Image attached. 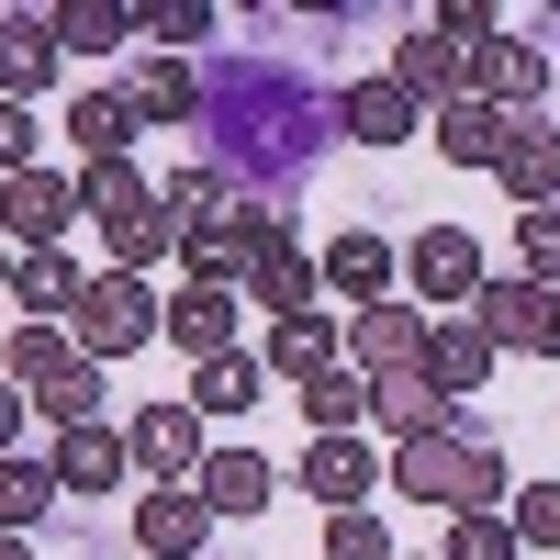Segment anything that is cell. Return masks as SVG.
Wrapping results in <instances>:
<instances>
[{
	"mask_svg": "<svg viewBox=\"0 0 560 560\" xmlns=\"http://www.w3.org/2000/svg\"><path fill=\"white\" fill-rule=\"evenodd\" d=\"M393 280H404V247L370 236V224H348V236L314 258V292H348V303H393Z\"/></svg>",
	"mask_w": 560,
	"mask_h": 560,
	"instance_id": "9",
	"label": "cell"
},
{
	"mask_svg": "<svg viewBox=\"0 0 560 560\" xmlns=\"http://www.w3.org/2000/svg\"><path fill=\"white\" fill-rule=\"evenodd\" d=\"M135 12H113V0H68L57 12V57H102V45H124Z\"/></svg>",
	"mask_w": 560,
	"mask_h": 560,
	"instance_id": "32",
	"label": "cell"
},
{
	"mask_svg": "<svg viewBox=\"0 0 560 560\" xmlns=\"http://www.w3.org/2000/svg\"><path fill=\"white\" fill-rule=\"evenodd\" d=\"M191 493H202V516H213V527H224V516H269V504H280V471H269L258 448H202Z\"/></svg>",
	"mask_w": 560,
	"mask_h": 560,
	"instance_id": "10",
	"label": "cell"
},
{
	"mask_svg": "<svg viewBox=\"0 0 560 560\" xmlns=\"http://www.w3.org/2000/svg\"><path fill=\"white\" fill-rule=\"evenodd\" d=\"M370 427H382L393 448L404 438H448V393L427 382V370H382V382H370Z\"/></svg>",
	"mask_w": 560,
	"mask_h": 560,
	"instance_id": "17",
	"label": "cell"
},
{
	"mask_svg": "<svg viewBox=\"0 0 560 560\" xmlns=\"http://www.w3.org/2000/svg\"><path fill=\"white\" fill-rule=\"evenodd\" d=\"M504 527H516V549H560V482H527L504 504Z\"/></svg>",
	"mask_w": 560,
	"mask_h": 560,
	"instance_id": "36",
	"label": "cell"
},
{
	"mask_svg": "<svg viewBox=\"0 0 560 560\" xmlns=\"http://www.w3.org/2000/svg\"><path fill=\"white\" fill-rule=\"evenodd\" d=\"M516 258H527L516 280H538V292H560V202H538V213L516 224Z\"/></svg>",
	"mask_w": 560,
	"mask_h": 560,
	"instance_id": "34",
	"label": "cell"
},
{
	"mask_svg": "<svg viewBox=\"0 0 560 560\" xmlns=\"http://www.w3.org/2000/svg\"><path fill=\"white\" fill-rule=\"evenodd\" d=\"M337 135H359V147H415L427 113H415L393 79H359V90H337Z\"/></svg>",
	"mask_w": 560,
	"mask_h": 560,
	"instance_id": "20",
	"label": "cell"
},
{
	"mask_svg": "<svg viewBox=\"0 0 560 560\" xmlns=\"http://www.w3.org/2000/svg\"><path fill=\"white\" fill-rule=\"evenodd\" d=\"M303 415H314V438H370V370H314L303 382Z\"/></svg>",
	"mask_w": 560,
	"mask_h": 560,
	"instance_id": "27",
	"label": "cell"
},
{
	"mask_svg": "<svg viewBox=\"0 0 560 560\" xmlns=\"http://www.w3.org/2000/svg\"><path fill=\"white\" fill-rule=\"evenodd\" d=\"M427 147H438L448 168H493V158H504V113H482V102H438V113H427Z\"/></svg>",
	"mask_w": 560,
	"mask_h": 560,
	"instance_id": "25",
	"label": "cell"
},
{
	"mask_svg": "<svg viewBox=\"0 0 560 560\" xmlns=\"http://www.w3.org/2000/svg\"><path fill=\"white\" fill-rule=\"evenodd\" d=\"M258 393H269V370H258L247 348H224V359H202V370H191V393H179V404H191V415H247Z\"/></svg>",
	"mask_w": 560,
	"mask_h": 560,
	"instance_id": "28",
	"label": "cell"
},
{
	"mask_svg": "<svg viewBox=\"0 0 560 560\" xmlns=\"http://www.w3.org/2000/svg\"><path fill=\"white\" fill-rule=\"evenodd\" d=\"M459 102H482V113H538L549 102V45L538 34H493L459 57Z\"/></svg>",
	"mask_w": 560,
	"mask_h": 560,
	"instance_id": "4",
	"label": "cell"
},
{
	"mask_svg": "<svg viewBox=\"0 0 560 560\" xmlns=\"http://www.w3.org/2000/svg\"><path fill=\"white\" fill-rule=\"evenodd\" d=\"M393 560H404V549H393Z\"/></svg>",
	"mask_w": 560,
	"mask_h": 560,
	"instance_id": "43",
	"label": "cell"
},
{
	"mask_svg": "<svg viewBox=\"0 0 560 560\" xmlns=\"http://www.w3.org/2000/svg\"><path fill=\"white\" fill-rule=\"evenodd\" d=\"M382 493H415V504H438V516H504V459L482 438H404L382 459Z\"/></svg>",
	"mask_w": 560,
	"mask_h": 560,
	"instance_id": "1",
	"label": "cell"
},
{
	"mask_svg": "<svg viewBox=\"0 0 560 560\" xmlns=\"http://www.w3.org/2000/svg\"><path fill=\"white\" fill-rule=\"evenodd\" d=\"M45 471H57V493H113L135 471V448H124V427H57Z\"/></svg>",
	"mask_w": 560,
	"mask_h": 560,
	"instance_id": "16",
	"label": "cell"
},
{
	"mask_svg": "<svg viewBox=\"0 0 560 560\" xmlns=\"http://www.w3.org/2000/svg\"><path fill=\"white\" fill-rule=\"evenodd\" d=\"M68 359H79V348H68V325H12V348H0V382H12V393L34 404V393L57 382Z\"/></svg>",
	"mask_w": 560,
	"mask_h": 560,
	"instance_id": "29",
	"label": "cell"
},
{
	"mask_svg": "<svg viewBox=\"0 0 560 560\" xmlns=\"http://www.w3.org/2000/svg\"><path fill=\"white\" fill-rule=\"evenodd\" d=\"M124 448H135V471H158V482H191L202 471V415L191 404H135V427H124Z\"/></svg>",
	"mask_w": 560,
	"mask_h": 560,
	"instance_id": "8",
	"label": "cell"
},
{
	"mask_svg": "<svg viewBox=\"0 0 560 560\" xmlns=\"http://www.w3.org/2000/svg\"><path fill=\"white\" fill-rule=\"evenodd\" d=\"M68 224H79V179H68V168H23V179H0V236H12L23 258L68 247Z\"/></svg>",
	"mask_w": 560,
	"mask_h": 560,
	"instance_id": "6",
	"label": "cell"
},
{
	"mask_svg": "<svg viewBox=\"0 0 560 560\" xmlns=\"http://www.w3.org/2000/svg\"><path fill=\"white\" fill-rule=\"evenodd\" d=\"M427 23H438V34L459 45V57H471V45H493V34H504V12H482V0H448V12H427Z\"/></svg>",
	"mask_w": 560,
	"mask_h": 560,
	"instance_id": "38",
	"label": "cell"
},
{
	"mask_svg": "<svg viewBox=\"0 0 560 560\" xmlns=\"http://www.w3.org/2000/svg\"><path fill=\"white\" fill-rule=\"evenodd\" d=\"M23 427H34V404H23L12 382H0V459H12V438H23Z\"/></svg>",
	"mask_w": 560,
	"mask_h": 560,
	"instance_id": "40",
	"label": "cell"
},
{
	"mask_svg": "<svg viewBox=\"0 0 560 560\" xmlns=\"http://www.w3.org/2000/svg\"><path fill=\"white\" fill-rule=\"evenodd\" d=\"M0 560H34V549H23V538H12V527H0Z\"/></svg>",
	"mask_w": 560,
	"mask_h": 560,
	"instance_id": "41",
	"label": "cell"
},
{
	"mask_svg": "<svg viewBox=\"0 0 560 560\" xmlns=\"http://www.w3.org/2000/svg\"><path fill=\"white\" fill-rule=\"evenodd\" d=\"M438 560H527V549H516L504 516H448V549H438Z\"/></svg>",
	"mask_w": 560,
	"mask_h": 560,
	"instance_id": "37",
	"label": "cell"
},
{
	"mask_svg": "<svg viewBox=\"0 0 560 560\" xmlns=\"http://www.w3.org/2000/svg\"><path fill=\"white\" fill-rule=\"evenodd\" d=\"M471 325L493 337V359H560V292H538V280H482L471 292Z\"/></svg>",
	"mask_w": 560,
	"mask_h": 560,
	"instance_id": "3",
	"label": "cell"
},
{
	"mask_svg": "<svg viewBox=\"0 0 560 560\" xmlns=\"http://www.w3.org/2000/svg\"><path fill=\"white\" fill-rule=\"evenodd\" d=\"M102 404H113V393H102V359H68L57 382L34 393V415H45V427H102Z\"/></svg>",
	"mask_w": 560,
	"mask_h": 560,
	"instance_id": "30",
	"label": "cell"
},
{
	"mask_svg": "<svg viewBox=\"0 0 560 560\" xmlns=\"http://www.w3.org/2000/svg\"><path fill=\"white\" fill-rule=\"evenodd\" d=\"M57 79V12H0V102Z\"/></svg>",
	"mask_w": 560,
	"mask_h": 560,
	"instance_id": "21",
	"label": "cell"
},
{
	"mask_svg": "<svg viewBox=\"0 0 560 560\" xmlns=\"http://www.w3.org/2000/svg\"><path fill=\"white\" fill-rule=\"evenodd\" d=\"M292 482L325 504V516H348V504L382 493V448H370V438H314V448L292 459Z\"/></svg>",
	"mask_w": 560,
	"mask_h": 560,
	"instance_id": "7",
	"label": "cell"
},
{
	"mask_svg": "<svg viewBox=\"0 0 560 560\" xmlns=\"http://www.w3.org/2000/svg\"><path fill=\"white\" fill-rule=\"evenodd\" d=\"M23 168H34V113L0 102V179H23Z\"/></svg>",
	"mask_w": 560,
	"mask_h": 560,
	"instance_id": "39",
	"label": "cell"
},
{
	"mask_svg": "<svg viewBox=\"0 0 560 560\" xmlns=\"http://www.w3.org/2000/svg\"><path fill=\"white\" fill-rule=\"evenodd\" d=\"M236 314H247L236 292H202V280H179V303H158V337L202 370V359H224V348H236Z\"/></svg>",
	"mask_w": 560,
	"mask_h": 560,
	"instance_id": "13",
	"label": "cell"
},
{
	"mask_svg": "<svg viewBox=\"0 0 560 560\" xmlns=\"http://www.w3.org/2000/svg\"><path fill=\"white\" fill-rule=\"evenodd\" d=\"M124 113H135V135H147V124H191V113H202V68L147 57V68H135V90H124Z\"/></svg>",
	"mask_w": 560,
	"mask_h": 560,
	"instance_id": "23",
	"label": "cell"
},
{
	"mask_svg": "<svg viewBox=\"0 0 560 560\" xmlns=\"http://www.w3.org/2000/svg\"><path fill=\"white\" fill-rule=\"evenodd\" d=\"M79 213L102 224V236H113V224H147V213H158V179L135 168V158H113V168H79Z\"/></svg>",
	"mask_w": 560,
	"mask_h": 560,
	"instance_id": "24",
	"label": "cell"
},
{
	"mask_svg": "<svg viewBox=\"0 0 560 560\" xmlns=\"http://www.w3.org/2000/svg\"><path fill=\"white\" fill-rule=\"evenodd\" d=\"M427 325H438V314H415V303L393 292V303H359L348 348H359V370H370V382H382V370H415V359H427Z\"/></svg>",
	"mask_w": 560,
	"mask_h": 560,
	"instance_id": "14",
	"label": "cell"
},
{
	"mask_svg": "<svg viewBox=\"0 0 560 560\" xmlns=\"http://www.w3.org/2000/svg\"><path fill=\"white\" fill-rule=\"evenodd\" d=\"M45 504H57V471H45V459H23V448H12V459H0V527L23 538V527L45 516Z\"/></svg>",
	"mask_w": 560,
	"mask_h": 560,
	"instance_id": "31",
	"label": "cell"
},
{
	"mask_svg": "<svg viewBox=\"0 0 560 560\" xmlns=\"http://www.w3.org/2000/svg\"><path fill=\"white\" fill-rule=\"evenodd\" d=\"M0 303H12V258H0Z\"/></svg>",
	"mask_w": 560,
	"mask_h": 560,
	"instance_id": "42",
	"label": "cell"
},
{
	"mask_svg": "<svg viewBox=\"0 0 560 560\" xmlns=\"http://www.w3.org/2000/svg\"><path fill=\"white\" fill-rule=\"evenodd\" d=\"M68 348L79 359H135V348H158V280H124V269H102V280H79V314H68Z\"/></svg>",
	"mask_w": 560,
	"mask_h": 560,
	"instance_id": "2",
	"label": "cell"
},
{
	"mask_svg": "<svg viewBox=\"0 0 560 560\" xmlns=\"http://www.w3.org/2000/svg\"><path fill=\"white\" fill-rule=\"evenodd\" d=\"M493 179L516 191V213L560 202V135H549V113H504V158H493Z\"/></svg>",
	"mask_w": 560,
	"mask_h": 560,
	"instance_id": "12",
	"label": "cell"
},
{
	"mask_svg": "<svg viewBox=\"0 0 560 560\" xmlns=\"http://www.w3.org/2000/svg\"><path fill=\"white\" fill-rule=\"evenodd\" d=\"M79 560H90V549H79Z\"/></svg>",
	"mask_w": 560,
	"mask_h": 560,
	"instance_id": "44",
	"label": "cell"
},
{
	"mask_svg": "<svg viewBox=\"0 0 560 560\" xmlns=\"http://www.w3.org/2000/svg\"><path fill=\"white\" fill-rule=\"evenodd\" d=\"M337 359H348V314H280L258 370H280V382H314V370H337Z\"/></svg>",
	"mask_w": 560,
	"mask_h": 560,
	"instance_id": "19",
	"label": "cell"
},
{
	"mask_svg": "<svg viewBox=\"0 0 560 560\" xmlns=\"http://www.w3.org/2000/svg\"><path fill=\"white\" fill-rule=\"evenodd\" d=\"M325 560H393V527L370 504H348V516H325Z\"/></svg>",
	"mask_w": 560,
	"mask_h": 560,
	"instance_id": "35",
	"label": "cell"
},
{
	"mask_svg": "<svg viewBox=\"0 0 560 560\" xmlns=\"http://www.w3.org/2000/svg\"><path fill=\"white\" fill-rule=\"evenodd\" d=\"M12 314H23V325H68V314H79V258H68V247L12 258Z\"/></svg>",
	"mask_w": 560,
	"mask_h": 560,
	"instance_id": "22",
	"label": "cell"
},
{
	"mask_svg": "<svg viewBox=\"0 0 560 560\" xmlns=\"http://www.w3.org/2000/svg\"><path fill=\"white\" fill-rule=\"evenodd\" d=\"M415 370H427V382H438V393L459 404V393H482L504 359H493V337H482L471 314H438V325H427V359H415Z\"/></svg>",
	"mask_w": 560,
	"mask_h": 560,
	"instance_id": "15",
	"label": "cell"
},
{
	"mask_svg": "<svg viewBox=\"0 0 560 560\" xmlns=\"http://www.w3.org/2000/svg\"><path fill=\"white\" fill-rule=\"evenodd\" d=\"M135 549H147V560H202V549H213V516H202V493H191V482H158V493H135Z\"/></svg>",
	"mask_w": 560,
	"mask_h": 560,
	"instance_id": "11",
	"label": "cell"
},
{
	"mask_svg": "<svg viewBox=\"0 0 560 560\" xmlns=\"http://www.w3.org/2000/svg\"><path fill=\"white\" fill-rule=\"evenodd\" d=\"M68 147H79V168H113V158L135 147V113H124V90H79V102H68Z\"/></svg>",
	"mask_w": 560,
	"mask_h": 560,
	"instance_id": "26",
	"label": "cell"
},
{
	"mask_svg": "<svg viewBox=\"0 0 560 560\" xmlns=\"http://www.w3.org/2000/svg\"><path fill=\"white\" fill-rule=\"evenodd\" d=\"M135 34H147L158 57H179V68H191V45L213 34V12H202V0H158V12H135Z\"/></svg>",
	"mask_w": 560,
	"mask_h": 560,
	"instance_id": "33",
	"label": "cell"
},
{
	"mask_svg": "<svg viewBox=\"0 0 560 560\" xmlns=\"http://www.w3.org/2000/svg\"><path fill=\"white\" fill-rule=\"evenodd\" d=\"M236 292H247V303H258L269 325H280V314H314V258L292 247V224H280V236H269V247L247 258V280H236Z\"/></svg>",
	"mask_w": 560,
	"mask_h": 560,
	"instance_id": "18",
	"label": "cell"
},
{
	"mask_svg": "<svg viewBox=\"0 0 560 560\" xmlns=\"http://www.w3.org/2000/svg\"><path fill=\"white\" fill-rule=\"evenodd\" d=\"M404 280H415V314H471V292H482L471 224H427V236L404 247Z\"/></svg>",
	"mask_w": 560,
	"mask_h": 560,
	"instance_id": "5",
	"label": "cell"
}]
</instances>
